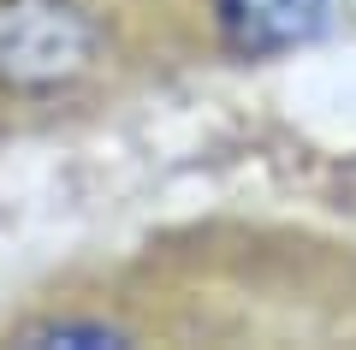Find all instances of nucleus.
Masks as SVG:
<instances>
[{
	"label": "nucleus",
	"mask_w": 356,
	"mask_h": 350,
	"mask_svg": "<svg viewBox=\"0 0 356 350\" xmlns=\"http://www.w3.org/2000/svg\"><path fill=\"white\" fill-rule=\"evenodd\" d=\"M102 54V24L77 0H0V83L60 89Z\"/></svg>",
	"instance_id": "1"
},
{
	"label": "nucleus",
	"mask_w": 356,
	"mask_h": 350,
	"mask_svg": "<svg viewBox=\"0 0 356 350\" xmlns=\"http://www.w3.org/2000/svg\"><path fill=\"white\" fill-rule=\"evenodd\" d=\"M30 344H119L113 326H48V333H30Z\"/></svg>",
	"instance_id": "3"
},
{
	"label": "nucleus",
	"mask_w": 356,
	"mask_h": 350,
	"mask_svg": "<svg viewBox=\"0 0 356 350\" xmlns=\"http://www.w3.org/2000/svg\"><path fill=\"white\" fill-rule=\"evenodd\" d=\"M220 36L243 60H267V54H291L321 36L332 0H214Z\"/></svg>",
	"instance_id": "2"
}]
</instances>
